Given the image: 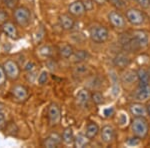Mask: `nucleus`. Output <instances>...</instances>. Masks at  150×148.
<instances>
[{"label":"nucleus","mask_w":150,"mask_h":148,"mask_svg":"<svg viewBox=\"0 0 150 148\" xmlns=\"http://www.w3.org/2000/svg\"><path fill=\"white\" fill-rule=\"evenodd\" d=\"M4 125H5V115L2 113V111H0V128H2Z\"/></svg>","instance_id":"e433bc0d"},{"label":"nucleus","mask_w":150,"mask_h":148,"mask_svg":"<svg viewBox=\"0 0 150 148\" xmlns=\"http://www.w3.org/2000/svg\"><path fill=\"white\" fill-rule=\"evenodd\" d=\"M62 141L66 144H70V143L74 142V133H73V129L71 127H66L62 133Z\"/></svg>","instance_id":"412c9836"},{"label":"nucleus","mask_w":150,"mask_h":148,"mask_svg":"<svg viewBox=\"0 0 150 148\" xmlns=\"http://www.w3.org/2000/svg\"><path fill=\"white\" fill-rule=\"evenodd\" d=\"M115 136V131L114 128L110 125H106L104 126L101 130V139L104 143H111L114 139Z\"/></svg>","instance_id":"f8f14e48"},{"label":"nucleus","mask_w":150,"mask_h":148,"mask_svg":"<svg viewBox=\"0 0 150 148\" xmlns=\"http://www.w3.org/2000/svg\"><path fill=\"white\" fill-rule=\"evenodd\" d=\"M47 116L51 126H55L59 123L60 119H61V111H60L59 106L56 103H51L49 105L47 111Z\"/></svg>","instance_id":"423d86ee"},{"label":"nucleus","mask_w":150,"mask_h":148,"mask_svg":"<svg viewBox=\"0 0 150 148\" xmlns=\"http://www.w3.org/2000/svg\"><path fill=\"white\" fill-rule=\"evenodd\" d=\"M81 2L83 3V5L84 7H85V9H86V11H90V10H92L93 9V3H94V1L93 0H81Z\"/></svg>","instance_id":"7c9ffc66"},{"label":"nucleus","mask_w":150,"mask_h":148,"mask_svg":"<svg viewBox=\"0 0 150 148\" xmlns=\"http://www.w3.org/2000/svg\"><path fill=\"white\" fill-rule=\"evenodd\" d=\"M59 24L64 30H71L75 25V21L68 14H62L59 16Z\"/></svg>","instance_id":"2eb2a0df"},{"label":"nucleus","mask_w":150,"mask_h":148,"mask_svg":"<svg viewBox=\"0 0 150 148\" xmlns=\"http://www.w3.org/2000/svg\"><path fill=\"white\" fill-rule=\"evenodd\" d=\"M91 99H92V101L95 104H102L104 102V96L102 93H100V92H93L92 94H91Z\"/></svg>","instance_id":"a878e982"},{"label":"nucleus","mask_w":150,"mask_h":148,"mask_svg":"<svg viewBox=\"0 0 150 148\" xmlns=\"http://www.w3.org/2000/svg\"><path fill=\"white\" fill-rule=\"evenodd\" d=\"M61 141H62V137L60 136L59 134H57V133H52V134H50L49 136L44 140L43 145L47 148H54V147H57L58 145L61 143Z\"/></svg>","instance_id":"4468645a"},{"label":"nucleus","mask_w":150,"mask_h":148,"mask_svg":"<svg viewBox=\"0 0 150 148\" xmlns=\"http://www.w3.org/2000/svg\"><path fill=\"white\" fill-rule=\"evenodd\" d=\"M7 19H8V13L3 9H0V23H5Z\"/></svg>","instance_id":"473e14b6"},{"label":"nucleus","mask_w":150,"mask_h":148,"mask_svg":"<svg viewBox=\"0 0 150 148\" xmlns=\"http://www.w3.org/2000/svg\"><path fill=\"white\" fill-rule=\"evenodd\" d=\"M130 113L134 117H146L148 115V109L145 105L140 102H135L130 104L129 106Z\"/></svg>","instance_id":"1a4fd4ad"},{"label":"nucleus","mask_w":150,"mask_h":148,"mask_svg":"<svg viewBox=\"0 0 150 148\" xmlns=\"http://www.w3.org/2000/svg\"><path fill=\"white\" fill-rule=\"evenodd\" d=\"M99 132V126L97 125V123L95 122H89L86 126L85 129V135L89 140L94 139L97 136Z\"/></svg>","instance_id":"6ab92c4d"},{"label":"nucleus","mask_w":150,"mask_h":148,"mask_svg":"<svg viewBox=\"0 0 150 148\" xmlns=\"http://www.w3.org/2000/svg\"><path fill=\"white\" fill-rule=\"evenodd\" d=\"M131 129L134 136L143 139L148 135L149 124L145 117H134L131 122Z\"/></svg>","instance_id":"f257e3e1"},{"label":"nucleus","mask_w":150,"mask_h":148,"mask_svg":"<svg viewBox=\"0 0 150 148\" xmlns=\"http://www.w3.org/2000/svg\"><path fill=\"white\" fill-rule=\"evenodd\" d=\"M135 97L139 101H145L150 98V84L148 85H139Z\"/></svg>","instance_id":"dca6fc26"},{"label":"nucleus","mask_w":150,"mask_h":148,"mask_svg":"<svg viewBox=\"0 0 150 148\" xmlns=\"http://www.w3.org/2000/svg\"><path fill=\"white\" fill-rule=\"evenodd\" d=\"M68 11L71 15L79 17V16H82L85 13L86 9H85V7H84L83 3L81 2V0H77V1H74L70 4L68 7Z\"/></svg>","instance_id":"9d476101"},{"label":"nucleus","mask_w":150,"mask_h":148,"mask_svg":"<svg viewBox=\"0 0 150 148\" xmlns=\"http://www.w3.org/2000/svg\"><path fill=\"white\" fill-rule=\"evenodd\" d=\"M114 112V109L113 108H106L104 109V115L106 116V117H108V116H111Z\"/></svg>","instance_id":"4c0bfd02"},{"label":"nucleus","mask_w":150,"mask_h":148,"mask_svg":"<svg viewBox=\"0 0 150 148\" xmlns=\"http://www.w3.org/2000/svg\"><path fill=\"white\" fill-rule=\"evenodd\" d=\"M136 78H137V73H135V72H133V71H126V73L123 75V80H124V82L129 83V84L132 83Z\"/></svg>","instance_id":"393cba45"},{"label":"nucleus","mask_w":150,"mask_h":148,"mask_svg":"<svg viewBox=\"0 0 150 148\" xmlns=\"http://www.w3.org/2000/svg\"><path fill=\"white\" fill-rule=\"evenodd\" d=\"M115 8L117 9H123L127 6L128 4V1L127 0H108Z\"/></svg>","instance_id":"bb28decb"},{"label":"nucleus","mask_w":150,"mask_h":148,"mask_svg":"<svg viewBox=\"0 0 150 148\" xmlns=\"http://www.w3.org/2000/svg\"><path fill=\"white\" fill-rule=\"evenodd\" d=\"M88 138L86 137V135H82V134H79L77 135L76 137L74 138V145L75 147H84L85 145H87L88 143Z\"/></svg>","instance_id":"b1692460"},{"label":"nucleus","mask_w":150,"mask_h":148,"mask_svg":"<svg viewBox=\"0 0 150 148\" xmlns=\"http://www.w3.org/2000/svg\"><path fill=\"white\" fill-rule=\"evenodd\" d=\"M140 140H141V139H140L139 137L135 136L133 138H129V139L126 141V144L129 145V146H137V145H139L140 143H141Z\"/></svg>","instance_id":"c756f323"},{"label":"nucleus","mask_w":150,"mask_h":148,"mask_svg":"<svg viewBox=\"0 0 150 148\" xmlns=\"http://www.w3.org/2000/svg\"><path fill=\"white\" fill-rule=\"evenodd\" d=\"M12 95L15 97L18 101H24L28 97L27 88L23 85H15L12 88Z\"/></svg>","instance_id":"ddd939ff"},{"label":"nucleus","mask_w":150,"mask_h":148,"mask_svg":"<svg viewBox=\"0 0 150 148\" xmlns=\"http://www.w3.org/2000/svg\"><path fill=\"white\" fill-rule=\"evenodd\" d=\"M76 71L78 74H81V73H84V72L87 71V68L86 66H84V65H78V66L76 67Z\"/></svg>","instance_id":"c9c22d12"},{"label":"nucleus","mask_w":150,"mask_h":148,"mask_svg":"<svg viewBox=\"0 0 150 148\" xmlns=\"http://www.w3.org/2000/svg\"><path fill=\"white\" fill-rule=\"evenodd\" d=\"M87 56H88V53H87L86 50H78V51H74L73 55H72L74 62H76V63L83 62L84 60L87 58Z\"/></svg>","instance_id":"5701e85b"},{"label":"nucleus","mask_w":150,"mask_h":148,"mask_svg":"<svg viewBox=\"0 0 150 148\" xmlns=\"http://www.w3.org/2000/svg\"><path fill=\"white\" fill-rule=\"evenodd\" d=\"M137 79L139 81V85H148L150 83V75L146 69H139L137 72Z\"/></svg>","instance_id":"aec40b11"},{"label":"nucleus","mask_w":150,"mask_h":148,"mask_svg":"<svg viewBox=\"0 0 150 148\" xmlns=\"http://www.w3.org/2000/svg\"><path fill=\"white\" fill-rule=\"evenodd\" d=\"M132 37L134 38V40L136 41V43L138 44L140 49L145 48L149 43V35L146 31L144 30H134L131 32Z\"/></svg>","instance_id":"6e6552de"},{"label":"nucleus","mask_w":150,"mask_h":148,"mask_svg":"<svg viewBox=\"0 0 150 148\" xmlns=\"http://www.w3.org/2000/svg\"><path fill=\"white\" fill-rule=\"evenodd\" d=\"M108 20L111 25L114 28L117 29H122L125 27V24H126V21H125L124 16L122 15L120 12L118 11H111L108 14Z\"/></svg>","instance_id":"0eeeda50"},{"label":"nucleus","mask_w":150,"mask_h":148,"mask_svg":"<svg viewBox=\"0 0 150 148\" xmlns=\"http://www.w3.org/2000/svg\"><path fill=\"white\" fill-rule=\"evenodd\" d=\"M14 19L16 23L21 27H27L30 23L31 13L28 8L24 6H19L14 10Z\"/></svg>","instance_id":"7ed1b4c3"},{"label":"nucleus","mask_w":150,"mask_h":148,"mask_svg":"<svg viewBox=\"0 0 150 148\" xmlns=\"http://www.w3.org/2000/svg\"><path fill=\"white\" fill-rule=\"evenodd\" d=\"M74 53V50H73V47L69 44H65L63 46H61L59 49V54L61 55L63 58H70L73 55Z\"/></svg>","instance_id":"4be33fe9"},{"label":"nucleus","mask_w":150,"mask_h":148,"mask_svg":"<svg viewBox=\"0 0 150 148\" xmlns=\"http://www.w3.org/2000/svg\"><path fill=\"white\" fill-rule=\"evenodd\" d=\"M39 52H40V54L42 55V56L49 57L50 55L52 54V49H51V47H50V46L45 45V46H42V47L40 48Z\"/></svg>","instance_id":"cd10ccee"},{"label":"nucleus","mask_w":150,"mask_h":148,"mask_svg":"<svg viewBox=\"0 0 150 148\" xmlns=\"http://www.w3.org/2000/svg\"><path fill=\"white\" fill-rule=\"evenodd\" d=\"M6 73L5 71H4V68L3 66H1L0 65V86H3L4 83H5L6 81Z\"/></svg>","instance_id":"2f4dec72"},{"label":"nucleus","mask_w":150,"mask_h":148,"mask_svg":"<svg viewBox=\"0 0 150 148\" xmlns=\"http://www.w3.org/2000/svg\"><path fill=\"white\" fill-rule=\"evenodd\" d=\"M89 36L95 43H104L109 37V31L105 26L94 25L89 29Z\"/></svg>","instance_id":"f03ea898"},{"label":"nucleus","mask_w":150,"mask_h":148,"mask_svg":"<svg viewBox=\"0 0 150 148\" xmlns=\"http://www.w3.org/2000/svg\"><path fill=\"white\" fill-rule=\"evenodd\" d=\"M4 107H5V105H4L2 102H0V111H2L4 109Z\"/></svg>","instance_id":"a19ab883"},{"label":"nucleus","mask_w":150,"mask_h":148,"mask_svg":"<svg viewBox=\"0 0 150 148\" xmlns=\"http://www.w3.org/2000/svg\"><path fill=\"white\" fill-rule=\"evenodd\" d=\"M4 71L6 73L7 78L11 80H16L19 78V75H20V68H19L18 64L14 60H7L4 62L3 64Z\"/></svg>","instance_id":"39448f33"},{"label":"nucleus","mask_w":150,"mask_h":148,"mask_svg":"<svg viewBox=\"0 0 150 148\" xmlns=\"http://www.w3.org/2000/svg\"><path fill=\"white\" fill-rule=\"evenodd\" d=\"M47 80H48V73L46 71H42L39 76H38V83L40 85H43V84L46 83Z\"/></svg>","instance_id":"c85d7f7f"},{"label":"nucleus","mask_w":150,"mask_h":148,"mask_svg":"<svg viewBox=\"0 0 150 148\" xmlns=\"http://www.w3.org/2000/svg\"><path fill=\"white\" fill-rule=\"evenodd\" d=\"M126 20L133 26L142 25L145 20L144 13L140 9L137 8H129L125 12Z\"/></svg>","instance_id":"20e7f679"},{"label":"nucleus","mask_w":150,"mask_h":148,"mask_svg":"<svg viewBox=\"0 0 150 148\" xmlns=\"http://www.w3.org/2000/svg\"><path fill=\"white\" fill-rule=\"evenodd\" d=\"M95 3H97L98 5H103L104 3L106 2V0H93Z\"/></svg>","instance_id":"ea45409f"},{"label":"nucleus","mask_w":150,"mask_h":148,"mask_svg":"<svg viewBox=\"0 0 150 148\" xmlns=\"http://www.w3.org/2000/svg\"><path fill=\"white\" fill-rule=\"evenodd\" d=\"M90 98H91L90 93H89V91L85 88L80 89V90L78 91V93L76 94V102L81 106L86 105Z\"/></svg>","instance_id":"a211bd4d"},{"label":"nucleus","mask_w":150,"mask_h":148,"mask_svg":"<svg viewBox=\"0 0 150 148\" xmlns=\"http://www.w3.org/2000/svg\"><path fill=\"white\" fill-rule=\"evenodd\" d=\"M2 31L7 37L11 38V39H17L18 38V31L12 22L6 21L5 23L2 24Z\"/></svg>","instance_id":"9b49d317"},{"label":"nucleus","mask_w":150,"mask_h":148,"mask_svg":"<svg viewBox=\"0 0 150 148\" xmlns=\"http://www.w3.org/2000/svg\"><path fill=\"white\" fill-rule=\"evenodd\" d=\"M113 62H114L115 66L119 67V68H126L128 65L131 63V59L124 53H119L113 59Z\"/></svg>","instance_id":"f3484780"},{"label":"nucleus","mask_w":150,"mask_h":148,"mask_svg":"<svg viewBox=\"0 0 150 148\" xmlns=\"http://www.w3.org/2000/svg\"><path fill=\"white\" fill-rule=\"evenodd\" d=\"M147 109H148V115L150 116V104L148 106H147Z\"/></svg>","instance_id":"79ce46f5"},{"label":"nucleus","mask_w":150,"mask_h":148,"mask_svg":"<svg viewBox=\"0 0 150 148\" xmlns=\"http://www.w3.org/2000/svg\"><path fill=\"white\" fill-rule=\"evenodd\" d=\"M3 2L7 7H9V8H13L16 4V0H4Z\"/></svg>","instance_id":"f704fd0d"},{"label":"nucleus","mask_w":150,"mask_h":148,"mask_svg":"<svg viewBox=\"0 0 150 148\" xmlns=\"http://www.w3.org/2000/svg\"><path fill=\"white\" fill-rule=\"evenodd\" d=\"M33 66H34V63H32V62H29L27 65H26V67H25V70H31L33 68Z\"/></svg>","instance_id":"58836bf2"},{"label":"nucleus","mask_w":150,"mask_h":148,"mask_svg":"<svg viewBox=\"0 0 150 148\" xmlns=\"http://www.w3.org/2000/svg\"><path fill=\"white\" fill-rule=\"evenodd\" d=\"M135 1L142 8H148L150 6V0H135Z\"/></svg>","instance_id":"72a5a7b5"}]
</instances>
